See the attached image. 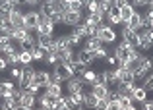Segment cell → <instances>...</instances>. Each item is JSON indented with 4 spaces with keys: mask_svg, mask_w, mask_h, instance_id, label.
I'll return each instance as SVG.
<instances>
[{
    "mask_svg": "<svg viewBox=\"0 0 153 110\" xmlns=\"http://www.w3.org/2000/svg\"><path fill=\"white\" fill-rule=\"evenodd\" d=\"M99 47H103V43L97 39V37H87V39L83 41V48H85V50H89V52H95Z\"/></svg>",
    "mask_w": 153,
    "mask_h": 110,
    "instance_id": "4316f807",
    "label": "cell"
},
{
    "mask_svg": "<svg viewBox=\"0 0 153 110\" xmlns=\"http://www.w3.org/2000/svg\"><path fill=\"white\" fill-rule=\"evenodd\" d=\"M25 91H29V93H33V95H39V91H41V87H39L37 83H33V81H31L29 85H27V89Z\"/></svg>",
    "mask_w": 153,
    "mask_h": 110,
    "instance_id": "bcb514c9",
    "label": "cell"
},
{
    "mask_svg": "<svg viewBox=\"0 0 153 110\" xmlns=\"http://www.w3.org/2000/svg\"><path fill=\"white\" fill-rule=\"evenodd\" d=\"M108 54H111V52H108V48L103 44V47H99L97 50L93 52V58H95V62H97V60H99V62H105V58H107Z\"/></svg>",
    "mask_w": 153,
    "mask_h": 110,
    "instance_id": "1f68e13d",
    "label": "cell"
},
{
    "mask_svg": "<svg viewBox=\"0 0 153 110\" xmlns=\"http://www.w3.org/2000/svg\"><path fill=\"white\" fill-rule=\"evenodd\" d=\"M56 56H58V62H62V64H70L72 60L76 58V48H62V50H58L56 52Z\"/></svg>",
    "mask_w": 153,
    "mask_h": 110,
    "instance_id": "d6986e66",
    "label": "cell"
},
{
    "mask_svg": "<svg viewBox=\"0 0 153 110\" xmlns=\"http://www.w3.org/2000/svg\"><path fill=\"white\" fill-rule=\"evenodd\" d=\"M82 44H83V39H82V37H78L76 33H72V31H70V47L72 48H79Z\"/></svg>",
    "mask_w": 153,
    "mask_h": 110,
    "instance_id": "d590c367",
    "label": "cell"
},
{
    "mask_svg": "<svg viewBox=\"0 0 153 110\" xmlns=\"http://www.w3.org/2000/svg\"><path fill=\"white\" fill-rule=\"evenodd\" d=\"M95 37L101 41L105 47H112V44L118 41V33H116V29H114L112 25H108L107 21L101 23V25L97 27V31H95Z\"/></svg>",
    "mask_w": 153,
    "mask_h": 110,
    "instance_id": "6da1fadb",
    "label": "cell"
},
{
    "mask_svg": "<svg viewBox=\"0 0 153 110\" xmlns=\"http://www.w3.org/2000/svg\"><path fill=\"white\" fill-rule=\"evenodd\" d=\"M43 2H56V0H43Z\"/></svg>",
    "mask_w": 153,
    "mask_h": 110,
    "instance_id": "11a10c76",
    "label": "cell"
},
{
    "mask_svg": "<svg viewBox=\"0 0 153 110\" xmlns=\"http://www.w3.org/2000/svg\"><path fill=\"white\" fill-rule=\"evenodd\" d=\"M147 99H149V93H147V89L143 87V85H136L134 91H132V100L142 104L143 100H147Z\"/></svg>",
    "mask_w": 153,
    "mask_h": 110,
    "instance_id": "ac0fdd59",
    "label": "cell"
},
{
    "mask_svg": "<svg viewBox=\"0 0 153 110\" xmlns=\"http://www.w3.org/2000/svg\"><path fill=\"white\" fill-rule=\"evenodd\" d=\"M120 43L122 44H128V47H134L138 48V31L130 29V27L126 25V23H122V27H120Z\"/></svg>",
    "mask_w": 153,
    "mask_h": 110,
    "instance_id": "5b68a950",
    "label": "cell"
},
{
    "mask_svg": "<svg viewBox=\"0 0 153 110\" xmlns=\"http://www.w3.org/2000/svg\"><path fill=\"white\" fill-rule=\"evenodd\" d=\"M33 73H35V68H33V66H23L22 77H19V81H18V87L27 89V85L33 81Z\"/></svg>",
    "mask_w": 153,
    "mask_h": 110,
    "instance_id": "30bf717a",
    "label": "cell"
},
{
    "mask_svg": "<svg viewBox=\"0 0 153 110\" xmlns=\"http://www.w3.org/2000/svg\"><path fill=\"white\" fill-rule=\"evenodd\" d=\"M83 21V12H66L62 18V23L68 27H76Z\"/></svg>",
    "mask_w": 153,
    "mask_h": 110,
    "instance_id": "ba28073f",
    "label": "cell"
},
{
    "mask_svg": "<svg viewBox=\"0 0 153 110\" xmlns=\"http://www.w3.org/2000/svg\"><path fill=\"white\" fill-rule=\"evenodd\" d=\"M64 2H68V4H70V2H74V0H64Z\"/></svg>",
    "mask_w": 153,
    "mask_h": 110,
    "instance_id": "9f6ffc18",
    "label": "cell"
},
{
    "mask_svg": "<svg viewBox=\"0 0 153 110\" xmlns=\"http://www.w3.org/2000/svg\"><path fill=\"white\" fill-rule=\"evenodd\" d=\"M99 6H101V12H103V14H107V12L111 10L114 4H112V0H99Z\"/></svg>",
    "mask_w": 153,
    "mask_h": 110,
    "instance_id": "ee69618b",
    "label": "cell"
},
{
    "mask_svg": "<svg viewBox=\"0 0 153 110\" xmlns=\"http://www.w3.org/2000/svg\"><path fill=\"white\" fill-rule=\"evenodd\" d=\"M130 4L138 10V8H149L153 4V0H130Z\"/></svg>",
    "mask_w": 153,
    "mask_h": 110,
    "instance_id": "f35d334b",
    "label": "cell"
},
{
    "mask_svg": "<svg viewBox=\"0 0 153 110\" xmlns=\"http://www.w3.org/2000/svg\"><path fill=\"white\" fill-rule=\"evenodd\" d=\"M97 97L91 91H83V108L85 110H95V104H97Z\"/></svg>",
    "mask_w": 153,
    "mask_h": 110,
    "instance_id": "603a6c76",
    "label": "cell"
},
{
    "mask_svg": "<svg viewBox=\"0 0 153 110\" xmlns=\"http://www.w3.org/2000/svg\"><path fill=\"white\" fill-rule=\"evenodd\" d=\"M111 89H112V87H108L107 83H99V81H97V83H93V85L89 87V91L93 93L97 99H107V97H108V91H111Z\"/></svg>",
    "mask_w": 153,
    "mask_h": 110,
    "instance_id": "e0dca14e",
    "label": "cell"
},
{
    "mask_svg": "<svg viewBox=\"0 0 153 110\" xmlns=\"http://www.w3.org/2000/svg\"><path fill=\"white\" fill-rule=\"evenodd\" d=\"M10 37H4V35H0V48H2V44H6V43H10Z\"/></svg>",
    "mask_w": 153,
    "mask_h": 110,
    "instance_id": "f5cc1de1",
    "label": "cell"
},
{
    "mask_svg": "<svg viewBox=\"0 0 153 110\" xmlns=\"http://www.w3.org/2000/svg\"><path fill=\"white\" fill-rule=\"evenodd\" d=\"M37 104H39V108H43V110H52L54 99H52V97H49L45 91H43L41 95H37Z\"/></svg>",
    "mask_w": 153,
    "mask_h": 110,
    "instance_id": "7402d4cb",
    "label": "cell"
},
{
    "mask_svg": "<svg viewBox=\"0 0 153 110\" xmlns=\"http://www.w3.org/2000/svg\"><path fill=\"white\" fill-rule=\"evenodd\" d=\"M6 68H8V62H6V58L0 54V72H6Z\"/></svg>",
    "mask_w": 153,
    "mask_h": 110,
    "instance_id": "f907efd6",
    "label": "cell"
},
{
    "mask_svg": "<svg viewBox=\"0 0 153 110\" xmlns=\"http://www.w3.org/2000/svg\"><path fill=\"white\" fill-rule=\"evenodd\" d=\"M87 14H95V12H101V6H99V0H89L85 6Z\"/></svg>",
    "mask_w": 153,
    "mask_h": 110,
    "instance_id": "74e56055",
    "label": "cell"
},
{
    "mask_svg": "<svg viewBox=\"0 0 153 110\" xmlns=\"http://www.w3.org/2000/svg\"><path fill=\"white\" fill-rule=\"evenodd\" d=\"M151 6H153V4H151Z\"/></svg>",
    "mask_w": 153,
    "mask_h": 110,
    "instance_id": "94428289",
    "label": "cell"
},
{
    "mask_svg": "<svg viewBox=\"0 0 153 110\" xmlns=\"http://www.w3.org/2000/svg\"><path fill=\"white\" fill-rule=\"evenodd\" d=\"M118 64H116V58L112 54H108L107 58H105V68H116Z\"/></svg>",
    "mask_w": 153,
    "mask_h": 110,
    "instance_id": "f6af8a7d",
    "label": "cell"
},
{
    "mask_svg": "<svg viewBox=\"0 0 153 110\" xmlns=\"http://www.w3.org/2000/svg\"><path fill=\"white\" fill-rule=\"evenodd\" d=\"M105 21H107L108 25H112V27L122 25V19H120V10H118V8L112 6L111 10H108L107 14H105Z\"/></svg>",
    "mask_w": 153,
    "mask_h": 110,
    "instance_id": "9a60e30c",
    "label": "cell"
},
{
    "mask_svg": "<svg viewBox=\"0 0 153 110\" xmlns=\"http://www.w3.org/2000/svg\"><path fill=\"white\" fill-rule=\"evenodd\" d=\"M74 75H76V73H74V70H72L70 64H62V62L54 64V66H52V72H51L52 81H60V83H66V81L72 79Z\"/></svg>",
    "mask_w": 153,
    "mask_h": 110,
    "instance_id": "7a4b0ae2",
    "label": "cell"
},
{
    "mask_svg": "<svg viewBox=\"0 0 153 110\" xmlns=\"http://www.w3.org/2000/svg\"><path fill=\"white\" fill-rule=\"evenodd\" d=\"M52 110H68V106H66V95H62V97H58V99H54Z\"/></svg>",
    "mask_w": 153,
    "mask_h": 110,
    "instance_id": "e575fe53",
    "label": "cell"
},
{
    "mask_svg": "<svg viewBox=\"0 0 153 110\" xmlns=\"http://www.w3.org/2000/svg\"><path fill=\"white\" fill-rule=\"evenodd\" d=\"M18 103H19V106H23L27 110H33L35 104H37V95H33L29 91H23V95L18 99Z\"/></svg>",
    "mask_w": 153,
    "mask_h": 110,
    "instance_id": "7c38bea8",
    "label": "cell"
},
{
    "mask_svg": "<svg viewBox=\"0 0 153 110\" xmlns=\"http://www.w3.org/2000/svg\"><path fill=\"white\" fill-rule=\"evenodd\" d=\"M6 2H8V4H12L14 8H19V6L23 4V0H6Z\"/></svg>",
    "mask_w": 153,
    "mask_h": 110,
    "instance_id": "816d5d0a",
    "label": "cell"
},
{
    "mask_svg": "<svg viewBox=\"0 0 153 110\" xmlns=\"http://www.w3.org/2000/svg\"><path fill=\"white\" fill-rule=\"evenodd\" d=\"M128 2H130V0H112V4H114V8H122V6H126Z\"/></svg>",
    "mask_w": 153,
    "mask_h": 110,
    "instance_id": "681fc988",
    "label": "cell"
},
{
    "mask_svg": "<svg viewBox=\"0 0 153 110\" xmlns=\"http://www.w3.org/2000/svg\"><path fill=\"white\" fill-rule=\"evenodd\" d=\"M140 85H143V87L147 89V93H153V72H151L149 75H147V77H146V79H143Z\"/></svg>",
    "mask_w": 153,
    "mask_h": 110,
    "instance_id": "ab89813d",
    "label": "cell"
},
{
    "mask_svg": "<svg viewBox=\"0 0 153 110\" xmlns=\"http://www.w3.org/2000/svg\"><path fill=\"white\" fill-rule=\"evenodd\" d=\"M142 19H143V14L136 10V12H134V16L130 18V21H128L126 25L130 27V29H134V31H140V29H142Z\"/></svg>",
    "mask_w": 153,
    "mask_h": 110,
    "instance_id": "d4e9b609",
    "label": "cell"
},
{
    "mask_svg": "<svg viewBox=\"0 0 153 110\" xmlns=\"http://www.w3.org/2000/svg\"><path fill=\"white\" fill-rule=\"evenodd\" d=\"M153 48V27L149 29H140L138 31V50L140 52H149Z\"/></svg>",
    "mask_w": 153,
    "mask_h": 110,
    "instance_id": "3957f363",
    "label": "cell"
},
{
    "mask_svg": "<svg viewBox=\"0 0 153 110\" xmlns=\"http://www.w3.org/2000/svg\"><path fill=\"white\" fill-rule=\"evenodd\" d=\"M23 4L29 6V8H39L43 4V0H23Z\"/></svg>",
    "mask_w": 153,
    "mask_h": 110,
    "instance_id": "c3c4849f",
    "label": "cell"
},
{
    "mask_svg": "<svg viewBox=\"0 0 153 110\" xmlns=\"http://www.w3.org/2000/svg\"><path fill=\"white\" fill-rule=\"evenodd\" d=\"M35 47H37V35H33V33H29L25 39L22 41V43L18 44L19 50H33Z\"/></svg>",
    "mask_w": 153,
    "mask_h": 110,
    "instance_id": "ffe728a7",
    "label": "cell"
},
{
    "mask_svg": "<svg viewBox=\"0 0 153 110\" xmlns=\"http://www.w3.org/2000/svg\"><path fill=\"white\" fill-rule=\"evenodd\" d=\"M66 106H68V110H78V108H83V93H74V95H66Z\"/></svg>",
    "mask_w": 153,
    "mask_h": 110,
    "instance_id": "8fae6325",
    "label": "cell"
},
{
    "mask_svg": "<svg viewBox=\"0 0 153 110\" xmlns=\"http://www.w3.org/2000/svg\"><path fill=\"white\" fill-rule=\"evenodd\" d=\"M78 110H85V108H78Z\"/></svg>",
    "mask_w": 153,
    "mask_h": 110,
    "instance_id": "6f0895ef",
    "label": "cell"
},
{
    "mask_svg": "<svg viewBox=\"0 0 153 110\" xmlns=\"http://www.w3.org/2000/svg\"><path fill=\"white\" fill-rule=\"evenodd\" d=\"M31 64H33L31 50H19V66H31Z\"/></svg>",
    "mask_w": 153,
    "mask_h": 110,
    "instance_id": "4dcf8cb0",
    "label": "cell"
},
{
    "mask_svg": "<svg viewBox=\"0 0 153 110\" xmlns=\"http://www.w3.org/2000/svg\"><path fill=\"white\" fill-rule=\"evenodd\" d=\"M122 110H138V106H136V103H132V104H128V106H124Z\"/></svg>",
    "mask_w": 153,
    "mask_h": 110,
    "instance_id": "db71d44e",
    "label": "cell"
},
{
    "mask_svg": "<svg viewBox=\"0 0 153 110\" xmlns=\"http://www.w3.org/2000/svg\"><path fill=\"white\" fill-rule=\"evenodd\" d=\"M54 43L56 47H58V50H62V48H70V33H60L54 37Z\"/></svg>",
    "mask_w": 153,
    "mask_h": 110,
    "instance_id": "f1b7e54d",
    "label": "cell"
},
{
    "mask_svg": "<svg viewBox=\"0 0 153 110\" xmlns=\"http://www.w3.org/2000/svg\"><path fill=\"white\" fill-rule=\"evenodd\" d=\"M52 41H54V37L52 35H37V47L41 48V50H49V47L52 44Z\"/></svg>",
    "mask_w": 153,
    "mask_h": 110,
    "instance_id": "83f0119b",
    "label": "cell"
},
{
    "mask_svg": "<svg viewBox=\"0 0 153 110\" xmlns=\"http://www.w3.org/2000/svg\"><path fill=\"white\" fill-rule=\"evenodd\" d=\"M124 106H122V103H120V97L118 99H114V100H108V106H107V110H122Z\"/></svg>",
    "mask_w": 153,
    "mask_h": 110,
    "instance_id": "7bdbcfd3",
    "label": "cell"
},
{
    "mask_svg": "<svg viewBox=\"0 0 153 110\" xmlns=\"http://www.w3.org/2000/svg\"><path fill=\"white\" fill-rule=\"evenodd\" d=\"M27 35H29V31H27V29H23V27H14V29H12V33H10V39L14 41L16 44H19Z\"/></svg>",
    "mask_w": 153,
    "mask_h": 110,
    "instance_id": "cb8c5ba5",
    "label": "cell"
},
{
    "mask_svg": "<svg viewBox=\"0 0 153 110\" xmlns=\"http://www.w3.org/2000/svg\"><path fill=\"white\" fill-rule=\"evenodd\" d=\"M151 27H153V23H151Z\"/></svg>",
    "mask_w": 153,
    "mask_h": 110,
    "instance_id": "91938a15",
    "label": "cell"
},
{
    "mask_svg": "<svg viewBox=\"0 0 153 110\" xmlns=\"http://www.w3.org/2000/svg\"><path fill=\"white\" fill-rule=\"evenodd\" d=\"M120 10V19H122V23H128L130 21V18L134 16V12H136V8L132 6L130 2L126 4V6H122V8H118Z\"/></svg>",
    "mask_w": 153,
    "mask_h": 110,
    "instance_id": "484cf974",
    "label": "cell"
},
{
    "mask_svg": "<svg viewBox=\"0 0 153 110\" xmlns=\"http://www.w3.org/2000/svg\"><path fill=\"white\" fill-rule=\"evenodd\" d=\"M76 58H78V62H79V64H83V66H87V68H89L91 64L95 62V58H93V52L85 50L83 47H79L78 50H76Z\"/></svg>",
    "mask_w": 153,
    "mask_h": 110,
    "instance_id": "4fadbf2b",
    "label": "cell"
},
{
    "mask_svg": "<svg viewBox=\"0 0 153 110\" xmlns=\"http://www.w3.org/2000/svg\"><path fill=\"white\" fill-rule=\"evenodd\" d=\"M68 91V95H74V93H83L85 91V81H83L82 75H74L72 79L66 81V87H64Z\"/></svg>",
    "mask_w": 153,
    "mask_h": 110,
    "instance_id": "8992f818",
    "label": "cell"
},
{
    "mask_svg": "<svg viewBox=\"0 0 153 110\" xmlns=\"http://www.w3.org/2000/svg\"><path fill=\"white\" fill-rule=\"evenodd\" d=\"M54 23L51 21V18H47V16H41V21H39V27L35 33L37 35H52L54 37Z\"/></svg>",
    "mask_w": 153,
    "mask_h": 110,
    "instance_id": "52a82bcc",
    "label": "cell"
},
{
    "mask_svg": "<svg viewBox=\"0 0 153 110\" xmlns=\"http://www.w3.org/2000/svg\"><path fill=\"white\" fill-rule=\"evenodd\" d=\"M31 56H33V62H43V60H45V50L35 47L33 50H31Z\"/></svg>",
    "mask_w": 153,
    "mask_h": 110,
    "instance_id": "8d00e7d4",
    "label": "cell"
},
{
    "mask_svg": "<svg viewBox=\"0 0 153 110\" xmlns=\"http://www.w3.org/2000/svg\"><path fill=\"white\" fill-rule=\"evenodd\" d=\"M14 89H16V83L12 79H0V100L6 99V97H12Z\"/></svg>",
    "mask_w": 153,
    "mask_h": 110,
    "instance_id": "2e32d148",
    "label": "cell"
},
{
    "mask_svg": "<svg viewBox=\"0 0 153 110\" xmlns=\"http://www.w3.org/2000/svg\"><path fill=\"white\" fill-rule=\"evenodd\" d=\"M62 85L64 83H60V81H51V83L45 87V93L49 97H52V99H58V97L64 95V87Z\"/></svg>",
    "mask_w": 153,
    "mask_h": 110,
    "instance_id": "5bb4252c",
    "label": "cell"
},
{
    "mask_svg": "<svg viewBox=\"0 0 153 110\" xmlns=\"http://www.w3.org/2000/svg\"><path fill=\"white\" fill-rule=\"evenodd\" d=\"M107 106H108V100L107 99H99L97 104H95V110H107Z\"/></svg>",
    "mask_w": 153,
    "mask_h": 110,
    "instance_id": "7dc6e473",
    "label": "cell"
},
{
    "mask_svg": "<svg viewBox=\"0 0 153 110\" xmlns=\"http://www.w3.org/2000/svg\"><path fill=\"white\" fill-rule=\"evenodd\" d=\"M43 64H47V66H54V64H58V56H56V54H47V52H45V60H43Z\"/></svg>",
    "mask_w": 153,
    "mask_h": 110,
    "instance_id": "b9f144b4",
    "label": "cell"
},
{
    "mask_svg": "<svg viewBox=\"0 0 153 110\" xmlns=\"http://www.w3.org/2000/svg\"><path fill=\"white\" fill-rule=\"evenodd\" d=\"M12 10H14V6H12V4H8L6 0H4V2H0V16H10Z\"/></svg>",
    "mask_w": 153,
    "mask_h": 110,
    "instance_id": "60d3db41",
    "label": "cell"
},
{
    "mask_svg": "<svg viewBox=\"0 0 153 110\" xmlns=\"http://www.w3.org/2000/svg\"><path fill=\"white\" fill-rule=\"evenodd\" d=\"M39 21H41V14H39V10H27V12H23V27H25L29 33L37 31Z\"/></svg>",
    "mask_w": 153,
    "mask_h": 110,
    "instance_id": "277c9868",
    "label": "cell"
},
{
    "mask_svg": "<svg viewBox=\"0 0 153 110\" xmlns=\"http://www.w3.org/2000/svg\"><path fill=\"white\" fill-rule=\"evenodd\" d=\"M8 18H10V23L14 27H23V12L19 10V8H14ZM23 29H25V27H23Z\"/></svg>",
    "mask_w": 153,
    "mask_h": 110,
    "instance_id": "44dd1931",
    "label": "cell"
},
{
    "mask_svg": "<svg viewBox=\"0 0 153 110\" xmlns=\"http://www.w3.org/2000/svg\"><path fill=\"white\" fill-rule=\"evenodd\" d=\"M0 2H4V0H0Z\"/></svg>",
    "mask_w": 153,
    "mask_h": 110,
    "instance_id": "680465c9",
    "label": "cell"
},
{
    "mask_svg": "<svg viewBox=\"0 0 153 110\" xmlns=\"http://www.w3.org/2000/svg\"><path fill=\"white\" fill-rule=\"evenodd\" d=\"M97 73H99V72L89 70V68L85 70V73L82 75V77H83V81H85V87H91L93 83H97Z\"/></svg>",
    "mask_w": 153,
    "mask_h": 110,
    "instance_id": "f546056e",
    "label": "cell"
},
{
    "mask_svg": "<svg viewBox=\"0 0 153 110\" xmlns=\"http://www.w3.org/2000/svg\"><path fill=\"white\" fill-rule=\"evenodd\" d=\"M4 58H6L8 66H19V50H16V52H12V54L4 56Z\"/></svg>",
    "mask_w": 153,
    "mask_h": 110,
    "instance_id": "836d02e7",
    "label": "cell"
},
{
    "mask_svg": "<svg viewBox=\"0 0 153 110\" xmlns=\"http://www.w3.org/2000/svg\"><path fill=\"white\" fill-rule=\"evenodd\" d=\"M52 81V77H51V72L49 70H35V73H33V83H37L39 87H47Z\"/></svg>",
    "mask_w": 153,
    "mask_h": 110,
    "instance_id": "9c48e42d",
    "label": "cell"
},
{
    "mask_svg": "<svg viewBox=\"0 0 153 110\" xmlns=\"http://www.w3.org/2000/svg\"><path fill=\"white\" fill-rule=\"evenodd\" d=\"M22 70L23 66H10V70H8V73H10V79L12 81H19V77H22Z\"/></svg>",
    "mask_w": 153,
    "mask_h": 110,
    "instance_id": "d6a6232c",
    "label": "cell"
}]
</instances>
